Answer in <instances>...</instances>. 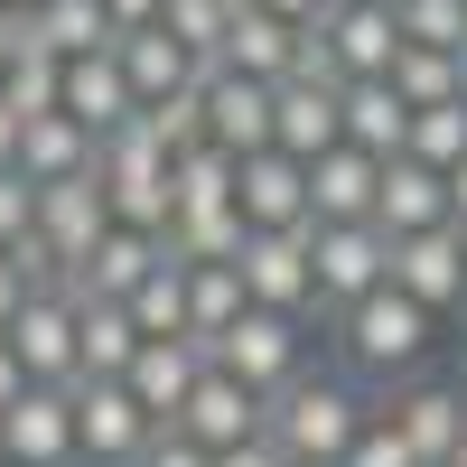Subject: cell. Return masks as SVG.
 <instances>
[{"mask_svg":"<svg viewBox=\"0 0 467 467\" xmlns=\"http://www.w3.org/2000/svg\"><path fill=\"white\" fill-rule=\"evenodd\" d=\"M308 271H318V318L374 299L393 281V234L383 224H308Z\"/></svg>","mask_w":467,"mask_h":467,"instance_id":"5b68a950","label":"cell"},{"mask_svg":"<svg viewBox=\"0 0 467 467\" xmlns=\"http://www.w3.org/2000/svg\"><path fill=\"white\" fill-rule=\"evenodd\" d=\"M449 467H467V449H458V458H449Z\"/></svg>","mask_w":467,"mask_h":467,"instance_id":"f907efd6","label":"cell"},{"mask_svg":"<svg viewBox=\"0 0 467 467\" xmlns=\"http://www.w3.org/2000/svg\"><path fill=\"white\" fill-rule=\"evenodd\" d=\"M327 337H337L346 374H365V383H411L420 365H431V337H440V318H431L420 299H402L393 281H383L374 299L337 308V318H327Z\"/></svg>","mask_w":467,"mask_h":467,"instance_id":"7a4b0ae2","label":"cell"},{"mask_svg":"<svg viewBox=\"0 0 467 467\" xmlns=\"http://www.w3.org/2000/svg\"><path fill=\"white\" fill-rule=\"evenodd\" d=\"M365 420H374V402L356 393V374H318V365H308V374H290L281 393L262 402V440L281 449L290 467H337Z\"/></svg>","mask_w":467,"mask_h":467,"instance_id":"6da1fadb","label":"cell"},{"mask_svg":"<svg viewBox=\"0 0 467 467\" xmlns=\"http://www.w3.org/2000/svg\"><path fill=\"white\" fill-rule=\"evenodd\" d=\"M346 140L337 122V85H271V150H290V160H327V150Z\"/></svg>","mask_w":467,"mask_h":467,"instance_id":"44dd1931","label":"cell"},{"mask_svg":"<svg viewBox=\"0 0 467 467\" xmlns=\"http://www.w3.org/2000/svg\"><path fill=\"white\" fill-rule=\"evenodd\" d=\"M160 253H169V244H160ZM122 308H131V327H140V337H187V262H160Z\"/></svg>","mask_w":467,"mask_h":467,"instance_id":"d6a6232c","label":"cell"},{"mask_svg":"<svg viewBox=\"0 0 467 467\" xmlns=\"http://www.w3.org/2000/svg\"><path fill=\"white\" fill-rule=\"evenodd\" d=\"M393 290H402V299H420L431 318L467 308V234H458V224L402 234V244H393Z\"/></svg>","mask_w":467,"mask_h":467,"instance_id":"7c38bea8","label":"cell"},{"mask_svg":"<svg viewBox=\"0 0 467 467\" xmlns=\"http://www.w3.org/2000/svg\"><path fill=\"white\" fill-rule=\"evenodd\" d=\"M19 160V112H10V94H0V169Z\"/></svg>","mask_w":467,"mask_h":467,"instance_id":"bcb514c9","label":"cell"},{"mask_svg":"<svg viewBox=\"0 0 467 467\" xmlns=\"http://www.w3.org/2000/svg\"><path fill=\"white\" fill-rule=\"evenodd\" d=\"M234 271H244V299H253V308H281V318H318V271H308V224H290V234H244Z\"/></svg>","mask_w":467,"mask_h":467,"instance_id":"9c48e42d","label":"cell"},{"mask_svg":"<svg viewBox=\"0 0 467 467\" xmlns=\"http://www.w3.org/2000/svg\"><path fill=\"white\" fill-rule=\"evenodd\" d=\"M19 393H28V374H19V356H10V337H0V411H10Z\"/></svg>","mask_w":467,"mask_h":467,"instance_id":"f6af8a7d","label":"cell"},{"mask_svg":"<svg viewBox=\"0 0 467 467\" xmlns=\"http://www.w3.org/2000/svg\"><path fill=\"white\" fill-rule=\"evenodd\" d=\"M327 37V57H337V85H365V75H393L402 57V28H393V0H327L318 19H308Z\"/></svg>","mask_w":467,"mask_h":467,"instance_id":"8fae6325","label":"cell"},{"mask_svg":"<svg viewBox=\"0 0 467 467\" xmlns=\"http://www.w3.org/2000/svg\"><path fill=\"white\" fill-rule=\"evenodd\" d=\"M10 10H37V0H10Z\"/></svg>","mask_w":467,"mask_h":467,"instance_id":"681fc988","label":"cell"},{"mask_svg":"<svg viewBox=\"0 0 467 467\" xmlns=\"http://www.w3.org/2000/svg\"><path fill=\"white\" fill-rule=\"evenodd\" d=\"M28 37L47 57H94V47H112V19H103V0H37Z\"/></svg>","mask_w":467,"mask_h":467,"instance_id":"f1b7e54d","label":"cell"},{"mask_svg":"<svg viewBox=\"0 0 467 467\" xmlns=\"http://www.w3.org/2000/svg\"><path fill=\"white\" fill-rule=\"evenodd\" d=\"M449 224H467V160L449 169Z\"/></svg>","mask_w":467,"mask_h":467,"instance_id":"c3c4849f","label":"cell"},{"mask_svg":"<svg viewBox=\"0 0 467 467\" xmlns=\"http://www.w3.org/2000/svg\"><path fill=\"white\" fill-rule=\"evenodd\" d=\"M197 94H206V140L215 150H234V160L271 150V85H253V75H234V66H206Z\"/></svg>","mask_w":467,"mask_h":467,"instance_id":"e0dca14e","label":"cell"},{"mask_svg":"<svg viewBox=\"0 0 467 467\" xmlns=\"http://www.w3.org/2000/svg\"><path fill=\"white\" fill-rule=\"evenodd\" d=\"M94 178H103V197H112V224L169 234V150L150 140L140 122H122V131L94 140Z\"/></svg>","mask_w":467,"mask_h":467,"instance_id":"3957f363","label":"cell"},{"mask_svg":"<svg viewBox=\"0 0 467 467\" xmlns=\"http://www.w3.org/2000/svg\"><path fill=\"white\" fill-rule=\"evenodd\" d=\"M0 467H10V449H0Z\"/></svg>","mask_w":467,"mask_h":467,"instance_id":"816d5d0a","label":"cell"},{"mask_svg":"<svg viewBox=\"0 0 467 467\" xmlns=\"http://www.w3.org/2000/svg\"><path fill=\"white\" fill-rule=\"evenodd\" d=\"M0 449L10 467H75V393H47V383H28V393L0 411Z\"/></svg>","mask_w":467,"mask_h":467,"instance_id":"4fadbf2b","label":"cell"},{"mask_svg":"<svg viewBox=\"0 0 467 467\" xmlns=\"http://www.w3.org/2000/svg\"><path fill=\"white\" fill-rule=\"evenodd\" d=\"M402 160L440 169V178L467 160V94H458V103H431V112H411V140H402Z\"/></svg>","mask_w":467,"mask_h":467,"instance_id":"836d02e7","label":"cell"},{"mask_svg":"<svg viewBox=\"0 0 467 467\" xmlns=\"http://www.w3.org/2000/svg\"><path fill=\"white\" fill-rule=\"evenodd\" d=\"M160 262H169V253H160V234H140V224H112L103 244L85 253V271H75L66 290H75V299H131V290H140Z\"/></svg>","mask_w":467,"mask_h":467,"instance_id":"7402d4cb","label":"cell"},{"mask_svg":"<svg viewBox=\"0 0 467 467\" xmlns=\"http://www.w3.org/2000/svg\"><path fill=\"white\" fill-rule=\"evenodd\" d=\"M215 66L253 75V85H290V75H299V19H271L262 0H234V19H224V47H215Z\"/></svg>","mask_w":467,"mask_h":467,"instance_id":"9a60e30c","label":"cell"},{"mask_svg":"<svg viewBox=\"0 0 467 467\" xmlns=\"http://www.w3.org/2000/svg\"><path fill=\"white\" fill-rule=\"evenodd\" d=\"M374 411L402 431V449H411L420 467H449V458L467 449V383L411 374V383H393V402H374Z\"/></svg>","mask_w":467,"mask_h":467,"instance_id":"ba28073f","label":"cell"},{"mask_svg":"<svg viewBox=\"0 0 467 467\" xmlns=\"http://www.w3.org/2000/svg\"><path fill=\"white\" fill-rule=\"evenodd\" d=\"M0 94H10V112H19V122L57 112V103H66V57H47V47L28 37V47H19L10 66H0Z\"/></svg>","mask_w":467,"mask_h":467,"instance_id":"4dcf8cb0","label":"cell"},{"mask_svg":"<svg viewBox=\"0 0 467 467\" xmlns=\"http://www.w3.org/2000/svg\"><path fill=\"white\" fill-rule=\"evenodd\" d=\"M150 440H160V420L131 402V383H75V467H131Z\"/></svg>","mask_w":467,"mask_h":467,"instance_id":"30bf717a","label":"cell"},{"mask_svg":"<svg viewBox=\"0 0 467 467\" xmlns=\"http://www.w3.org/2000/svg\"><path fill=\"white\" fill-rule=\"evenodd\" d=\"M169 431H187L206 458H224V449H244V440H262V393L253 383H234V374H197V393H187V411L169 420Z\"/></svg>","mask_w":467,"mask_h":467,"instance_id":"5bb4252c","label":"cell"},{"mask_svg":"<svg viewBox=\"0 0 467 467\" xmlns=\"http://www.w3.org/2000/svg\"><path fill=\"white\" fill-rule=\"evenodd\" d=\"M393 28H402V47L467 57V0H393Z\"/></svg>","mask_w":467,"mask_h":467,"instance_id":"e575fe53","label":"cell"},{"mask_svg":"<svg viewBox=\"0 0 467 467\" xmlns=\"http://www.w3.org/2000/svg\"><path fill=\"white\" fill-rule=\"evenodd\" d=\"M374 224L393 234H431V224H449V178L440 169H420V160H383V187H374Z\"/></svg>","mask_w":467,"mask_h":467,"instance_id":"cb8c5ba5","label":"cell"},{"mask_svg":"<svg viewBox=\"0 0 467 467\" xmlns=\"http://www.w3.org/2000/svg\"><path fill=\"white\" fill-rule=\"evenodd\" d=\"M244 271L234 262H187V337H224L234 318H244Z\"/></svg>","mask_w":467,"mask_h":467,"instance_id":"f546056e","label":"cell"},{"mask_svg":"<svg viewBox=\"0 0 467 467\" xmlns=\"http://www.w3.org/2000/svg\"><path fill=\"white\" fill-rule=\"evenodd\" d=\"M28 224H37V187H28L19 169H0V253H19Z\"/></svg>","mask_w":467,"mask_h":467,"instance_id":"f35d334b","label":"cell"},{"mask_svg":"<svg viewBox=\"0 0 467 467\" xmlns=\"http://www.w3.org/2000/svg\"><path fill=\"white\" fill-rule=\"evenodd\" d=\"M206 356H215V374L253 383V393L271 402L290 374H308V318H281V308H244L224 337H206Z\"/></svg>","mask_w":467,"mask_h":467,"instance_id":"277c9868","label":"cell"},{"mask_svg":"<svg viewBox=\"0 0 467 467\" xmlns=\"http://www.w3.org/2000/svg\"><path fill=\"white\" fill-rule=\"evenodd\" d=\"M28 47V10H10V0H0V66H10Z\"/></svg>","mask_w":467,"mask_h":467,"instance_id":"ee69618b","label":"cell"},{"mask_svg":"<svg viewBox=\"0 0 467 467\" xmlns=\"http://www.w3.org/2000/svg\"><path fill=\"white\" fill-rule=\"evenodd\" d=\"M131 467H215V458H206L197 440H187V431H160V440H150V449H140Z\"/></svg>","mask_w":467,"mask_h":467,"instance_id":"ab89813d","label":"cell"},{"mask_svg":"<svg viewBox=\"0 0 467 467\" xmlns=\"http://www.w3.org/2000/svg\"><path fill=\"white\" fill-rule=\"evenodd\" d=\"M19 299H28V281H19V262L0 253V337H10V318H19Z\"/></svg>","mask_w":467,"mask_h":467,"instance_id":"b9f144b4","label":"cell"},{"mask_svg":"<svg viewBox=\"0 0 467 467\" xmlns=\"http://www.w3.org/2000/svg\"><path fill=\"white\" fill-rule=\"evenodd\" d=\"M112 57H122V75H131V103H169V94H187V85L206 75L169 28H122V37H112Z\"/></svg>","mask_w":467,"mask_h":467,"instance_id":"d4e9b609","label":"cell"},{"mask_svg":"<svg viewBox=\"0 0 467 467\" xmlns=\"http://www.w3.org/2000/svg\"><path fill=\"white\" fill-rule=\"evenodd\" d=\"M131 122H140L150 140H160V150H169V160H187V150H197V140H206V94H197V85H187V94H169V103H140V112H131Z\"/></svg>","mask_w":467,"mask_h":467,"instance_id":"d590c367","label":"cell"},{"mask_svg":"<svg viewBox=\"0 0 467 467\" xmlns=\"http://www.w3.org/2000/svg\"><path fill=\"white\" fill-rule=\"evenodd\" d=\"M215 467H290V458H281V449H271V440H244V449H224Z\"/></svg>","mask_w":467,"mask_h":467,"instance_id":"7bdbcfd3","label":"cell"},{"mask_svg":"<svg viewBox=\"0 0 467 467\" xmlns=\"http://www.w3.org/2000/svg\"><path fill=\"white\" fill-rule=\"evenodd\" d=\"M337 467H420V458L402 449V431H393V420H383V411H374V420H365V431H356V440H346V458H337Z\"/></svg>","mask_w":467,"mask_h":467,"instance_id":"74e56055","label":"cell"},{"mask_svg":"<svg viewBox=\"0 0 467 467\" xmlns=\"http://www.w3.org/2000/svg\"><path fill=\"white\" fill-rule=\"evenodd\" d=\"M224 19H234V0H169L160 10V28L178 37L197 66H215V47H224Z\"/></svg>","mask_w":467,"mask_h":467,"instance_id":"8d00e7d4","label":"cell"},{"mask_svg":"<svg viewBox=\"0 0 467 467\" xmlns=\"http://www.w3.org/2000/svg\"><path fill=\"white\" fill-rule=\"evenodd\" d=\"M28 187H57V178H85L94 169V131L75 122V112H37L19 122V160H10Z\"/></svg>","mask_w":467,"mask_h":467,"instance_id":"484cf974","label":"cell"},{"mask_svg":"<svg viewBox=\"0 0 467 467\" xmlns=\"http://www.w3.org/2000/svg\"><path fill=\"white\" fill-rule=\"evenodd\" d=\"M206 365H215V356H206V337H150L140 356H131L122 383H131V402L169 431V420L187 411V393H197V374H206Z\"/></svg>","mask_w":467,"mask_h":467,"instance_id":"2e32d148","label":"cell"},{"mask_svg":"<svg viewBox=\"0 0 467 467\" xmlns=\"http://www.w3.org/2000/svg\"><path fill=\"white\" fill-rule=\"evenodd\" d=\"M234 178H244V160L215 140H197L187 160H169V215H206V206H234Z\"/></svg>","mask_w":467,"mask_h":467,"instance_id":"83f0119b","label":"cell"},{"mask_svg":"<svg viewBox=\"0 0 467 467\" xmlns=\"http://www.w3.org/2000/svg\"><path fill=\"white\" fill-rule=\"evenodd\" d=\"M337 122H346V150H365V160H402L411 103L393 94V75H365V85H337Z\"/></svg>","mask_w":467,"mask_h":467,"instance_id":"ffe728a7","label":"cell"},{"mask_svg":"<svg viewBox=\"0 0 467 467\" xmlns=\"http://www.w3.org/2000/svg\"><path fill=\"white\" fill-rule=\"evenodd\" d=\"M160 10H169V0H103V19H112V37H122V28H160Z\"/></svg>","mask_w":467,"mask_h":467,"instance_id":"60d3db41","label":"cell"},{"mask_svg":"<svg viewBox=\"0 0 467 467\" xmlns=\"http://www.w3.org/2000/svg\"><path fill=\"white\" fill-rule=\"evenodd\" d=\"M393 94H402L411 112H431V103H458V94H467V57L402 47V57H393Z\"/></svg>","mask_w":467,"mask_h":467,"instance_id":"1f68e13d","label":"cell"},{"mask_svg":"<svg viewBox=\"0 0 467 467\" xmlns=\"http://www.w3.org/2000/svg\"><path fill=\"white\" fill-rule=\"evenodd\" d=\"M374 187H383V160L337 140L327 160H308V224H374Z\"/></svg>","mask_w":467,"mask_h":467,"instance_id":"d6986e66","label":"cell"},{"mask_svg":"<svg viewBox=\"0 0 467 467\" xmlns=\"http://www.w3.org/2000/svg\"><path fill=\"white\" fill-rule=\"evenodd\" d=\"M458 234H467V224H458Z\"/></svg>","mask_w":467,"mask_h":467,"instance_id":"f5cc1de1","label":"cell"},{"mask_svg":"<svg viewBox=\"0 0 467 467\" xmlns=\"http://www.w3.org/2000/svg\"><path fill=\"white\" fill-rule=\"evenodd\" d=\"M10 356L28 383H47V393H75V374H85V327H75V299L66 290H28L19 318H10Z\"/></svg>","mask_w":467,"mask_h":467,"instance_id":"8992f818","label":"cell"},{"mask_svg":"<svg viewBox=\"0 0 467 467\" xmlns=\"http://www.w3.org/2000/svg\"><path fill=\"white\" fill-rule=\"evenodd\" d=\"M75 299V290H66ZM75 327H85V374H75V383H122L131 374V356H140V327H131V308L122 299H75Z\"/></svg>","mask_w":467,"mask_h":467,"instance_id":"4316f807","label":"cell"},{"mask_svg":"<svg viewBox=\"0 0 467 467\" xmlns=\"http://www.w3.org/2000/svg\"><path fill=\"white\" fill-rule=\"evenodd\" d=\"M112 234V197H103V178L85 169V178H57V187H37V224H28V244L47 253L66 281L85 271V253Z\"/></svg>","mask_w":467,"mask_h":467,"instance_id":"52a82bcc","label":"cell"},{"mask_svg":"<svg viewBox=\"0 0 467 467\" xmlns=\"http://www.w3.org/2000/svg\"><path fill=\"white\" fill-rule=\"evenodd\" d=\"M234 206H244L253 234H290V224H308V169L290 150H253L244 178H234Z\"/></svg>","mask_w":467,"mask_h":467,"instance_id":"ac0fdd59","label":"cell"},{"mask_svg":"<svg viewBox=\"0 0 467 467\" xmlns=\"http://www.w3.org/2000/svg\"><path fill=\"white\" fill-rule=\"evenodd\" d=\"M262 10H271V19H299V28H308V19L327 10V0H262Z\"/></svg>","mask_w":467,"mask_h":467,"instance_id":"7dc6e473","label":"cell"},{"mask_svg":"<svg viewBox=\"0 0 467 467\" xmlns=\"http://www.w3.org/2000/svg\"><path fill=\"white\" fill-rule=\"evenodd\" d=\"M57 112H75V122H85L94 140H103V131H122L131 112H140V103H131V75H122V57H112V47H94V57H66V103H57Z\"/></svg>","mask_w":467,"mask_h":467,"instance_id":"603a6c76","label":"cell"}]
</instances>
